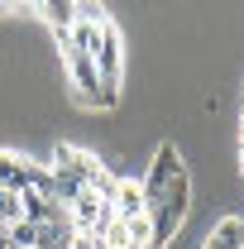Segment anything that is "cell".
Wrapping results in <instances>:
<instances>
[{"instance_id": "cell-5", "label": "cell", "mask_w": 244, "mask_h": 249, "mask_svg": "<svg viewBox=\"0 0 244 249\" xmlns=\"http://www.w3.org/2000/svg\"><path fill=\"white\" fill-rule=\"evenodd\" d=\"M240 158H244V110H240Z\"/></svg>"}, {"instance_id": "cell-7", "label": "cell", "mask_w": 244, "mask_h": 249, "mask_svg": "<svg viewBox=\"0 0 244 249\" xmlns=\"http://www.w3.org/2000/svg\"><path fill=\"white\" fill-rule=\"evenodd\" d=\"M196 249H211V245H196Z\"/></svg>"}, {"instance_id": "cell-3", "label": "cell", "mask_w": 244, "mask_h": 249, "mask_svg": "<svg viewBox=\"0 0 244 249\" xmlns=\"http://www.w3.org/2000/svg\"><path fill=\"white\" fill-rule=\"evenodd\" d=\"M34 10L43 15V24H48V29L58 34V43L67 38V34H72V19H77V0H38Z\"/></svg>"}, {"instance_id": "cell-2", "label": "cell", "mask_w": 244, "mask_h": 249, "mask_svg": "<svg viewBox=\"0 0 244 249\" xmlns=\"http://www.w3.org/2000/svg\"><path fill=\"white\" fill-rule=\"evenodd\" d=\"M110 211H115V220H134L139 211H149V201H144V187H139V178H120V187H115V201H110Z\"/></svg>"}, {"instance_id": "cell-4", "label": "cell", "mask_w": 244, "mask_h": 249, "mask_svg": "<svg viewBox=\"0 0 244 249\" xmlns=\"http://www.w3.org/2000/svg\"><path fill=\"white\" fill-rule=\"evenodd\" d=\"M201 245H211V249H244V216H220L201 235Z\"/></svg>"}, {"instance_id": "cell-6", "label": "cell", "mask_w": 244, "mask_h": 249, "mask_svg": "<svg viewBox=\"0 0 244 249\" xmlns=\"http://www.w3.org/2000/svg\"><path fill=\"white\" fill-rule=\"evenodd\" d=\"M240 182H244V158H240Z\"/></svg>"}, {"instance_id": "cell-1", "label": "cell", "mask_w": 244, "mask_h": 249, "mask_svg": "<svg viewBox=\"0 0 244 249\" xmlns=\"http://www.w3.org/2000/svg\"><path fill=\"white\" fill-rule=\"evenodd\" d=\"M91 58H96L101 91H105V96H120V82H124V38H120V29H115V19L101 24V38H96Z\"/></svg>"}]
</instances>
